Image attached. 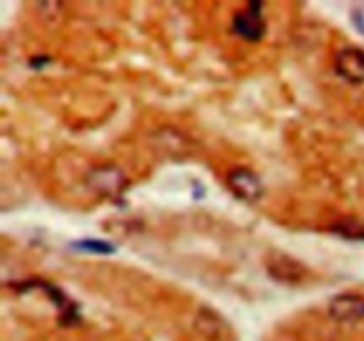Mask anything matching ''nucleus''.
<instances>
[{"label":"nucleus","mask_w":364,"mask_h":341,"mask_svg":"<svg viewBox=\"0 0 364 341\" xmlns=\"http://www.w3.org/2000/svg\"><path fill=\"white\" fill-rule=\"evenodd\" d=\"M231 28L238 38L245 41H259L265 34V16H263V4L251 2L240 11H237L231 21Z\"/></svg>","instance_id":"nucleus-1"},{"label":"nucleus","mask_w":364,"mask_h":341,"mask_svg":"<svg viewBox=\"0 0 364 341\" xmlns=\"http://www.w3.org/2000/svg\"><path fill=\"white\" fill-rule=\"evenodd\" d=\"M226 183L230 190L245 202H256L263 195L262 180L258 178V174H255L247 167H237V169L230 170Z\"/></svg>","instance_id":"nucleus-2"},{"label":"nucleus","mask_w":364,"mask_h":341,"mask_svg":"<svg viewBox=\"0 0 364 341\" xmlns=\"http://www.w3.org/2000/svg\"><path fill=\"white\" fill-rule=\"evenodd\" d=\"M334 67L340 77L350 84H363L364 82V50L348 46L336 55Z\"/></svg>","instance_id":"nucleus-3"},{"label":"nucleus","mask_w":364,"mask_h":341,"mask_svg":"<svg viewBox=\"0 0 364 341\" xmlns=\"http://www.w3.org/2000/svg\"><path fill=\"white\" fill-rule=\"evenodd\" d=\"M329 315L338 322H358L364 320V297L355 293L338 295L331 301Z\"/></svg>","instance_id":"nucleus-4"},{"label":"nucleus","mask_w":364,"mask_h":341,"mask_svg":"<svg viewBox=\"0 0 364 341\" xmlns=\"http://www.w3.org/2000/svg\"><path fill=\"white\" fill-rule=\"evenodd\" d=\"M284 259H287V256H279L277 259H274L272 265L269 266L270 274H272L276 279L287 281V283H291V281H301V276H302L301 265L295 263L291 258H288L287 266H284Z\"/></svg>","instance_id":"nucleus-5"},{"label":"nucleus","mask_w":364,"mask_h":341,"mask_svg":"<svg viewBox=\"0 0 364 341\" xmlns=\"http://www.w3.org/2000/svg\"><path fill=\"white\" fill-rule=\"evenodd\" d=\"M73 247L80 249V251H87V252H95V254H112L116 251L110 242L105 240H95V238H87V240H80L75 242Z\"/></svg>","instance_id":"nucleus-6"},{"label":"nucleus","mask_w":364,"mask_h":341,"mask_svg":"<svg viewBox=\"0 0 364 341\" xmlns=\"http://www.w3.org/2000/svg\"><path fill=\"white\" fill-rule=\"evenodd\" d=\"M98 173L100 174H95V176H98V181L95 183V187L102 188V190H105L107 188L105 185H109L110 192L116 190V187H119L121 180H123V178H121V174L114 169H109V173H105V169H100Z\"/></svg>","instance_id":"nucleus-7"},{"label":"nucleus","mask_w":364,"mask_h":341,"mask_svg":"<svg viewBox=\"0 0 364 341\" xmlns=\"http://www.w3.org/2000/svg\"><path fill=\"white\" fill-rule=\"evenodd\" d=\"M352 23L364 36V2L352 9Z\"/></svg>","instance_id":"nucleus-8"}]
</instances>
